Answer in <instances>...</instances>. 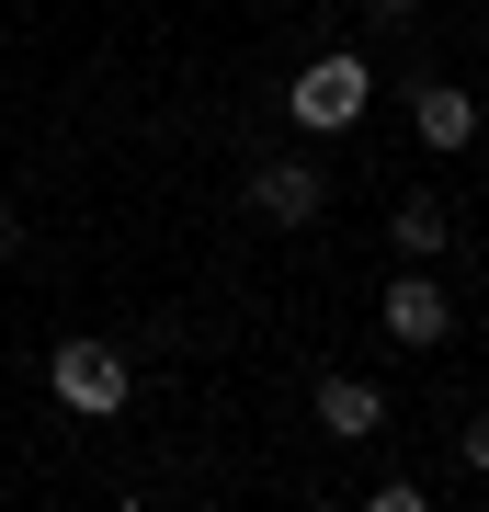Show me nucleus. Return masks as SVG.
Returning <instances> with one entry per match:
<instances>
[{"mask_svg": "<svg viewBox=\"0 0 489 512\" xmlns=\"http://www.w3.org/2000/svg\"><path fill=\"white\" fill-rule=\"evenodd\" d=\"M46 387H57L80 421H114L137 376H126V353H114V342H57V353H46Z\"/></svg>", "mask_w": 489, "mask_h": 512, "instance_id": "f03ea898", "label": "nucleus"}, {"mask_svg": "<svg viewBox=\"0 0 489 512\" xmlns=\"http://www.w3.org/2000/svg\"><path fill=\"white\" fill-rule=\"evenodd\" d=\"M319 205H330V171H319V160H262V171H251V217H262V228H308Z\"/></svg>", "mask_w": 489, "mask_h": 512, "instance_id": "7ed1b4c3", "label": "nucleus"}, {"mask_svg": "<svg viewBox=\"0 0 489 512\" xmlns=\"http://www.w3.org/2000/svg\"><path fill=\"white\" fill-rule=\"evenodd\" d=\"M308 410H319V433H330V444L387 433V387H376V376H319V399H308Z\"/></svg>", "mask_w": 489, "mask_h": 512, "instance_id": "39448f33", "label": "nucleus"}, {"mask_svg": "<svg viewBox=\"0 0 489 512\" xmlns=\"http://www.w3.org/2000/svg\"><path fill=\"white\" fill-rule=\"evenodd\" d=\"M364 103H376V69H364L353 46H330V57H308V69L285 80V114L308 137H342V126H364Z\"/></svg>", "mask_w": 489, "mask_h": 512, "instance_id": "f257e3e1", "label": "nucleus"}, {"mask_svg": "<svg viewBox=\"0 0 489 512\" xmlns=\"http://www.w3.org/2000/svg\"><path fill=\"white\" fill-rule=\"evenodd\" d=\"M376 319H387V342H410V353H433L444 330H455V296H444L433 274H387V296H376Z\"/></svg>", "mask_w": 489, "mask_h": 512, "instance_id": "20e7f679", "label": "nucleus"}, {"mask_svg": "<svg viewBox=\"0 0 489 512\" xmlns=\"http://www.w3.org/2000/svg\"><path fill=\"white\" fill-rule=\"evenodd\" d=\"M410 126H421V148H444V160H455V148L478 137V103L455 92V80H421V92H410Z\"/></svg>", "mask_w": 489, "mask_h": 512, "instance_id": "423d86ee", "label": "nucleus"}, {"mask_svg": "<svg viewBox=\"0 0 489 512\" xmlns=\"http://www.w3.org/2000/svg\"><path fill=\"white\" fill-rule=\"evenodd\" d=\"M12 239H23V217H12V205H0V251H12Z\"/></svg>", "mask_w": 489, "mask_h": 512, "instance_id": "9d476101", "label": "nucleus"}, {"mask_svg": "<svg viewBox=\"0 0 489 512\" xmlns=\"http://www.w3.org/2000/svg\"><path fill=\"white\" fill-rule=\"evenodd\" d=\"M364 12H376V23H410V12H421V0H364Z\"/></svg>", "mask_w": 489, "mask_h": 512, "instance_id": "1a4fd4ad", "label": "nucleus"}, {"mask_svg": "<svg viewBox=\"0 0 489 512\" xmlns=\"http://www.w3.org/2000/svg\"><path fill=\"white\" fill-rule=\"evenodd\" d=\"M455 456H467V467H478V478H489V410H478V421H467V433H455Z\"/></svg>", "mask_w": 489, "mask_h": 512, "instance_id": "6e6552de", "label": "nucleus"}, {"mask_svg": "<svg viewBox=\"0 0 489 512\" xmlns=\"http://www.w3.org/2000/svg\"><path fill=\"white\" fill-rule=\"evenodd\" d=\"M444 239H455V217H444V205H433V194H399V217H387V251H399V262H421V251H444Z\"/></svg>", "mask_w": 489, "mask_h": 512, "instance_id": "0eeeda50", "label": "nucleus"}]
</instances>
